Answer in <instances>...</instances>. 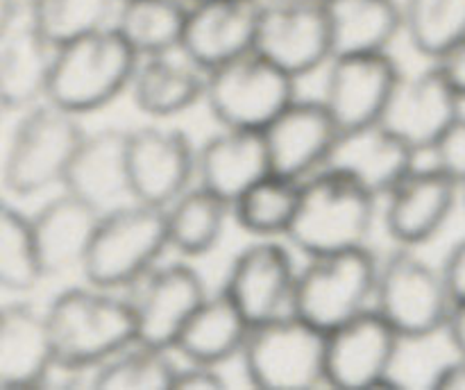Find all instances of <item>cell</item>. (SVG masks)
I'll list each match as a JSON object with an SVG mask.
<instances>
[{
	"label": "cell",
	"mask_w": 465,
	"mask_h": 390,
	"mask_svg": "<svg viewBox=\"0 0 465 390\" xmlns=\"http://www.w3.org/2000/svg\"><path fill=\"white\" fill-rule=\"evenodd\" d=\"M44 311L57 367L64 370L94 372L118 349L139 340L130 299L89 281L57 293Z\"/></svg>",
	"instance_id": "obj_1"
},
{
	"label": "cell",
	"mask_w": 465,
	"mask_h": 390,
	"mask_svg": "<svg viewBox=\"0 0 465 390\" xmlns=\"http://www.w3.org/2000/svg\"><path fill=\"white\" fill-rule=\"evenodd\" d=\"M380 198L339 168L325 166L300 184L286 239L304 257L368 248Z\"/></svg>",
	"instance_id": "obj_2"
},
{
	"label": "cell",
	"mask_w": 465,
	"mask_h": 390,
	"mask_svg": "<svg viewBox=\"0 0 465 390\" xmlns=\"http://www.w3.org/2000/svg\"><path fill=\"white\" fill-rule=\"evenodd\" d=\"M139 54L114 25L66 41L54 50L45 100L84 116L130 91Z\"/></svg>",
	"instance_id": "obj_3"
},
{
	"label": "cell",
	"mask_w": 465,
	"mask_h": 390,
	"mask_svg": "<svg viewBox=\"0 0 465 390\" xmlns=\"http://www.w3.org/2000/svg\"><path fill=\"white\" fill-rule=\"evenodd\" d=\"M80 118L50 100L18 112L5 148V189L16 198H30L62 186L68 163L86 134Z\"/></svg>",
	"instance_id": "obj_4"
},
{
	"label": "cell",
	"mask_w": 465,
	"mask_h": 390,
	"mask_svg": "<svg viewBox=\"0 0 465 390\" xmlns=\"http://www.w3.org/2000/svg\"><path fill=\"white\" fill-rule=\"evenodd\" d=\"M166 249V209L130 200L100 216L80 270L94 286L132 288L159 266Z\"/></svg>",
	"instance_id": "obj_5"
},
{
	"label": "cell",
	"mask_w": 465,
	"mask_h": 390,
	"mask_svg": "<svg viewBox=\"0 0 465 390\" xmlns=\"http://www.w3.org/2000/svg\"><path fill=\"white\" fill-rule=\"evenodd\" d=\"M325 347V331L286 311L254 322L239 358L254 388L313 390L327 385Z\"/></svg>",
	"instance_id": "obj_6"
},
{
	"label": "cell",
	"mask_w": 465,
	"mask_h": 390,
	"mask_svg": "<svg viewBox=\"0 0 465 390\" xmlns=\"http://www.w3.org/2000/svg\"><path fill=\"white\" fill-rule=\"evenodd\" d=\"M372 307L404 340H425L445 334L457 304L443 270L422 258L416 248L398 245L380 261Z\"/></svg>",
	"instance_id": "obj_7"
},
{
	"label": "cell",
	"mask_w": 465,
	"mask_h": 390,
	"mask_svg": "<svg viewBox=\"0 0 465 390\" xmlns=\"http://www.w3.org/2000/svg\"><path fill=\"white\" fill-rule=\"evenodd\" d=\"M380 258L368 248L307 257L298 270L291 311L318 329H336L375 304Z\"/></svg>",
	"instance_id": "obj_8"
},
{
	"label": "cell",
	"mask_w": 465,
	"mask_h": 390,
	"mask_svg": "<svg viewBox=\"0 0 465 390\" xmlns=\"http://www.w3.org/2000/svg\"><path fill=\"white\" fill-rule=\"evenodd\" d=\"M295 77L259 50L207 73L204 102L223 127L263 132L295 98Z\"/></svg>",
	"instance_id": "obj_9"
},
{
	"label": "cell",
	"mask_w": 465,
	"mask_h": 390,
	"mask_svg": "<svg viewBox=\"0 0 465 390\" xmlns=\"http://www.w3.org/2000/svg\"><path fill=\"white\" fill-rule=\"evenodd\" d=\"M402 340L375 307L327 331V385L336 390L400 388L393 367Z\"/></svg>",
	"instance_id": "obj_10"
},
{
	"label": "cell",
	"mask_w": 465,
	"mask_h": 390,
	"mask_svg": "<svg viewBox=\"0 0 465 390\" xmlns=\"http://www.w3.org/2000/svg\"><path fill=\"white\" fill-rule=\"evenodd\" d=\"M254 50L295 80L325 68L334 57L325 0H263Z\"/></svg>",
	"instance_id": "obj_11"
},
{
	"label": "cell",
	"mask_w": 465,
	"mask_h": 390,
	"mask_svg": "<svg viewBox=\"0 0 465 390\" xmlns=\"http://www.w3.org/2000/svg\"><path fill=\"white\" fill-rule=\"evenodd\" d=\"M402 77L389 53L334 54L325 66L321 100L341 132L375 125Z\"/></svg>",
	"instance_id": "obj_12"
},
{
	"label": "cell",
	"mask_w": 465,
	"mask_h": 390,
	"mask_svg": "<svg viewBox=\"0 0 465 390\" xmlns=\"http://www.w3.org/2000/svg\"><path fill=\"white\" fill-rule=\"evenodd\" d=\"M461 184L439 166H413L381 198V220L386 234L400 248H420L430 243L457 209Z\"/></svg>",
	"instance_id": "obj_13"
},
{
	"label": "cell",
	"mask_w": 465,
	"mask_h": 390,
	"mask_svg": "<svg viewBox=\"0 0 465 390\" xmlns=\"http://www.w3.org/2000/svg\"><path fill=\"white\" fill-rule=\"evenodd\" d=\"M195 161L198 148L177 127L143 125L130 130L127 163L132 200L168 207L195 184Z\"/></svg>",
	"instance_id": "obj_14"
},
{
	"label": "cell",
	"mask_w": 465,
	"mask_h": 390,
	"mask_svg": "<svg viewBox=\"0 0 465 390\" xmlns=\"http://www.w3.org/2000/svg\"><path fill=\"white\" fill-rule=\"evenodd\" d=\"M461 104L463 98L434 63L411 75L402 73L380 122L418 154L431 152L448 127L463 113Z\"/></svg>",
	"instance_id": "obj_15"
},
{
	"label": "cell",
	"mask_w": 465,
	"mask_h": 390,
	"mask_svg": "<svg viewBox=\"0 0 465 390\" xmlns=\"http://www.w3.org/2000/svg\"><path fill=\"white\" fill-rule=\"evenodd\" d=\"M130 302L134 308L139 340L173 349L195 308L207 297V286L189 263H159L136 281Z\"/></svg>",
	"instance_id": "obj_16"
},
{
	"label": "cell",
	"mask_w": 465,
	"mask_h": 390,
	"mask_svg": "<svg viewBox=\"0 0 465 390\" xmlns=\"http://www.w3.org/2000/svg\"><path fill=\"white\" fill-rule=\"evenodd\" d=\"M57 45L44 34L32 9L0 12V100L23 112L48 95Z\"/></svg>",
	"instance_id": "obj_17"
},
{
	"label": "cell",
	"mask_w": 465,
	"mask_h": 390,
	"mask_svg": "<svg viewBox=\"0 0 465 390\" xmlns=\"http://www.w3.org/2000/svg\"><path fill=\"white\" fill-rule=\"evenodd\" d=\"M298 270L280 239H252L232 258L223 288L254 325L291 311Z\"/></svg>",
	"instance_id": "obj_18"
},
{
	"label": "cell",
	"mask_w": 465,
	"mask_h": 390,
	"mask_svg": "<svg viewBox=\"0 0 465 390\" xmlns=\"http://www.w3.org/2000/svg\"><path fill=\"white\" fill-rule=\"evenodd\" d=\"M341 127L322 100L295 98L263 130L272 172L304 181L322 171L339 143Z\"/></svg>",
	"instance_id": "obj_19"
},
{
	"label": "cell",
	"mask_w": 465,
	"mask_h": 390,
	"mask_svg": "<svg viewBox=\"0 0 465 390\" xmlns=\"http://www.w3.org/2000/svg\"><path fill=\"white\" fill-rule=\"evenodd\" d=\"M263 0L189 3L180 54L209 73L257 45Z\"/></svg>",
	"instance_id": "obj_20"
},
{
	"label": "cell",
	"mask_w": 465,
	"mask_h": 390,
	"mask_svg": "<svg viewBox=\"0 0 465 390\" xmlns=\"http://www.w3.org/2000/svg\"><path fill=\"white\" fill-rule=\"evenodd\" d=\"M127 139L130 132L118 127L86 132L68 163L62 189L103 213L130 202Z\"/></svg>",
	"instance_id": "obj_21"
},
{
	"label": "cell",
	"mask_w": 465,
	"mask_h": 390,
	"mask_svg": "<svg viewBox=\"0 0 465 390\" xmlns=\"http://www.w3.org/2000/svg\"><path fill=\"white\" fill-rule=\"evenodd\" d=\"M57 367L45 311L9 302L0 311V388L30 390L50 381Z\"/></svg>",
	"instance_id": "obj_22"
},
{
	"label": "cell",
	"mask_w": 465,
	"mask_h": 390,
	"mask_svg": "<svg viewBox=\"0 0 465 390\" xmlns=\"http://www.w3.org/2000/svg\"><path fill=\"white\" fill-rule=\"evenodd\" d=\"M268 172L272 166L263 132L221 125L198 148L195 181L230 204Z\"/></svg>",
	"instance_id": "obj_23"
},
{
	"label": "cell",
	"mask_w": 465,
	"mask_h": 390,
	"mask_svg": "<svg viewBox=\"0 0 465 390\" xmlns=\"http://www.w3.org/2000/svg\"><path fill=\"white\" fill-rule=\"evenodd\" d=\"M418 152L381 122L341 132L339 143L327 166L339 168L366 186L377 198H384L413 166Z\"/></svg>",
	"instance_id": "obj_24"
},
{
	"label": "cell",
	"mask_w": 465,
	"mask_h": 390,
	"mask_svg": "<svg viewBox=\"0 0 465 390\" xmlns=\"http://www.w3.org/2000/svg\"><path fill=\"white\" fill-rule=\"evenodd\" d=\"M103 211L62 189L30 216L45 277L82 268Z\"/></svg>",
	"instance_id": "obj_25"
},
{
	"label": "cell",
	"mask_w": 465,
	"mask_h": 390,
	"mask_svg": "<svg viewBox=\"0 0 465 390\" xmlns=\"http://www.w3.org/2000/svg\"><path fill=\"white\" fill-rule=\"evenodd\" d=\"M252 322L225 288L207 293L177 336L173 352L184 361L218 366L241 356Z\"/></svg>",
	"instance_id": "obj_26"
},
{
	"label": "cell",
	"mask_w": 465,
	"mask_h": 390,
	"mask_svg": "<svg viewBox=\"0 0 465 390\" xmlns=\"http://www.w3.org/2000/svg\"><path fill=\"white\" fill-rule=\"evenodd\" d=\"M207 73L175 53L141 57L130 84L132 102L150 118H173L204 100Z\"/></svg>",
	"instance_id": "obj_27"
},
{
	"label": "cell",
	"mask_w": 465,
	"mask_h": 390,
	"mask_svg": "<svg viewBox=\"0 0 465 390\" xmlns=\"http://www.w3.org/2000/svg\"><path fill=\"white\" fill-rule=\"evenodd\" d=\"M334 54L389 53L404 34L402 0H325Z\"/></svg>",
	"instance_id": "obj_28"
},
{
	"label": "cell",
	"mask_w": 465,
	"mask_h": 390,
	"mask_svg": "<svg viewBox=\"0 0 465 390\" xmlns=\"http://www.w3.org/2000/svg\"><path fill=\"white\" fill-rule=\"evenodd\" d=\"M166 209L168 243L186 258L212 252L225 234L232 204L195 181Z\"/></svg>",
	"instance_id": "obj_29"
},
{
	"label": "cell",
	"mask_w": 465,
	"mask_h": 390,
	"mask_svg": "<svg viewBox=\"0 0 465 390\" xmlns=\"http://www.w3.org/2000/svg\"><path fill=\"white\" fill-rule=\"evenodd\" d=\"M186 16V0H121L112 25L139 57H153L180 53Z\"/></svg>",
	"instance_id": "obj_30"
},
{
	"label": "cell",
	"mask_w": 465,
	"mask_h": 390,
	"mask_svg": "<svg viewBox=\"0 0 465 390\" xmlns=\"http://www.w3.org/2000/svg\"><path fill=\"white\" fill-rule=\"evenodd\" d=\"M300 184L302 181L268 172L232 202V218L252 239H282L293 225Z\"/></svg>",
	"instance_id": "obj_31"
},
{
	"label": "cell",
	"mask_w": 465,
	"mask_h": 390,
	"mask_svg": "<svg viewBox=\"0 0 465 390\" xmlns=\"http://www.w3.org/2000/svg\"><path fill=\"white\" fill-rule=\"evenodd\" d=\"M177 363L171 349L134 340L94 370L95 390H173Z\"/></svg>",
	"instance_id": "obj_32"
},
{
	"label": "cell",
	"mask_w": 465,
	"mask_h": 390,
	"mask_svg": "<svg viewBox=\"0 0 465 390\" xmlns=\"http://www.w3.org/2000/svg\"><path fill=\"white\" fill-rule=\"evenodd\" d=\"M402 25L413 50L434 62L465 36V0H402Z\"/></svg>",
	"instance_id": "obj_33"
},
{
	"label": "cell",
	"mask_w": 465,
	"mask_h": 390,
	"mask_svg": "<svg viewBox=\"0 0 465 390\" xmlns=\"http://www.w3.org/2000/svg\"><path fill=\"white\" fill-rule=\"evenodd\" d=\"M44 277L30 216L5 202L0 209V284L12 293H30Z\"/></svg>",
	"instance_id": "obj_34"
},
{
	"label": "cell",
	"mask_w": 465,
	"mask_h": 390,
	"mask_svg": "<svg viewBox=\"0 0 465 390\" xmlns=\"http://www.w3.org/2000/svg\"><path fill=\"white\" fill-rule=\"evenodd\" d=\"M121 0H39L35 18L54 45L112 25Z\"/></svg>",
	"instance_id": "obj_35"
},
{
	"label": "cell",
	"mask_w": 465,
	"mask_h": 390,
	"mask_svg": "<svg viewBox=\"0 0 465 390\" xmlns=\"http://www.w3.org/2000/svg\"><path fill=\"white\" fill-rule=\"evenodd\" d=\"M430 154L434 166L454 177L461 186L465 184V112L448 127Z\"/></svg>",
	"instance_id": "obj_36"
},
{
	"label": "cell",
	"mask_w": 465,
	"mask_h": 390,
	"mask_svg": "<svg viewBox=\"0 0 465 390\" xmlns=\"http://www.w3.org/2000/svg\"><path fill=\"white\" fill-rule=\"evenodd\" d=\"M223 388H227V381L218 366H207V363H195V361H184L182 366H177L173 390H223Z\"/></svg>",
	"instance_id": "obj_37"
},
{
	"label": "cell",
	"mask_w": 465,
	"mask_h": 390,
	"mask_svg": "<svg viewBox=\"0 0 465 390\" xmlns=\"http://www.w3.org/2000/svg\"><path fill=\"white\" fill-rule=\"evenodd\" d=\"M440 270L448 281L454 304H465V236L448 249L443 263H440Z\"/></svg>",
	"instance_id": "obj_38"
},
{
	"label": "cell",
	"mask_w": 465,
	"mask_h": 390,
	"mask_svg": "<svg viewBox=\"0 0 465 390\" xmlns=\"http://www.w3.org/2000/svg\"><path fill=\"white\" fill-rule=\"evenodd\" d=\"M434 63L440 68L445 80L452 84V89L461 95L465 102V36L459 44H454L448 53L434 59Z\"/></svg>",
	"instance_id": "obj_39"
},
{
	"label": "cell",
	"mask_w": 465,
	"mask_h": 390,
	"mask_svg": "<svg viewBox=\"0 0 465 390\" xmlns=\"http://www.w3.org/2000/svg\"><path fill=\"white\" fill-rule=\"evenodd\" d=\"M430 385L436 390H465V356L457 354V358L436 367Z\"/></svg>",
	"instance_id": "obj_40"
},
{
	"label": "cell",
	"mask_w": 465,
	"mask_h": 390,
	"mask_svg": "<svg viewBox=\"0 0 465 390\" xmlns=\"http://www.w3.org/2000/svg\"><path fill=\"white\" fill-rule=\"evenodd\" d=\"M445 334H448L454 352L465 356V304H457L454 307L448 327H445Z\"/></svg>",
	"instance_id": "obj_41"
},
{
	"label": "cell",
	"mask_w": 465,
	"mask_h": 390,
	"mask_svg": "<svg viewBox=\"0 0 465 390\" xmlns=\"http://www.w3.org/2000/svg\"><path fill=\"white\" fill-rule=\"evenodd\" d=\"M39 0H0V12H7V9H35V5Z\"/></svg>",
	"instance_id": "obj_42"
},
{
	"label": "cell",
	"mask_w": 465,
	"mask_h": 390,
	"mask_svg": "<svg viewBox=\"0 0 465 390\" xmlns=\"http://www.w3.org/2000/svg\"><path fill=\"white\" fill-rule=\"evenodd\" d=\"M461 198H463V202H465V184L461 186Z\"/></svg>",
	"instance_id": "obj_43"
},
{
	"label": "cell",
	"mask_w": 465,
	"mask_h": 390,
	"mask_svg": "<svg viewBox=\"0 0 465 390\" xmlns=\"http://www.w3.org/2000/svg\"><path fill=\"white\" fill-rule=\"evenodd\" d=\"M186 3H203V0H186Z\"/></svg>",
	"instance_id": "obj_44"
}]
</instances>
